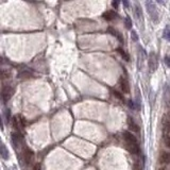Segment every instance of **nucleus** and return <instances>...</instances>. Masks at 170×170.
Here are the masks:
<instances>
[{"mask_svg": "<svg viewBox=\"0 0 170 170\" xmlns=\"http://www.w3.org/2000/svg\"><path fill=\"white\" fill-rule=\"evenodd\" d=\"M123 139L126 141V143L128 145H134V144H138L137 143V139L132 133L130 132H123Z\"/></svg>", "mask_w": 170, "mask_h": 170, "instance_id": "obj_4", "label": "nucleus"}, {"mask_svg": "<svg viewBox=\"0 0 170 170\" xmlns=\"http://www.w3.org/2000/svg\"><path fill=\"white\" fill-rule=\"evenodd\" d=\"M163 128H164L165 132L170 133V117L167 115H165L163 118Z\"/></svg>", "mask_w": 170, "mask_h": 170, "instance_id": "obj_11", "label": "nucleus"}, {"mask_svg": "<svg viewBox=\"0 0 170 170\" xmlns=\"http://www.w3.org/2000/svg\"><path fill=\"white\" fill-rule=\"evenodd\" d=\"M134 14L136 16V18L139 19V20L143 18V11H141V8L138 3H135L134 5Z\"/></svg>", "mask_w": 170, "mask_h": 170, "instance_id": "obj_12", "label": "nucleus"}, {"mask_svg": "<svg viewBox=\"0 0 170 170\" xmlns=\"http://www.w3.org/2000/svg\"><path fill=\"white\" fill-rule=\"evenodd\" d=\"M131 36H132V40H134V42L138 40V36H137V34H136V32H135V31H132V33H131Z\"/></svg>", "mask_w": 170, "mask_h": 170, "instance_id": "obj_23", "label": "nucleus"}, {"mask_svg": "<svg viewBox=\"0 0 170 170\" xmlns=\"http://www.w3.org/2000/svg\"><path fill=\"white\" fill-rule=\"evenodd\" d=\"M165 63H166V65L170 67V55H167V57H165Z\"/></svg>", "mask_w": 170, "mask_h": 170, "instance_id": "obj_27", "label": "nucleus"}, {"mask_svg": "<svg viewBox=\"0 0 170 170\" xmlns=\"http://www.w3.org/2000/svg\"><path fill=\"white\" fill-rule=\"evenodd\" d=\"M124 26H126L127 29H131L132 28V20H131L130 17H126V19H124Z\"/></svg>", "mask_w": 170, "mask_h": 170, "instance_id": "obj_17", "label": "nucleus"}, {"mask_svg": "<svg viewBox=\"0 0 170 170\" xmlns=\"http://www.w3.org/2000/svg\"><path fill=\"white\" fill-rule=\"evenodd\" d=\"M146 8H147V12L150 15L153 23H158L160 20V14H158V10L156 8L155 3L153 1H146Z\"/></svg>", "mask_w": 170, "mask_h": 170, "instance_id": "obj_1", "label": "nucleus"}, {"mask_svg": "<svg viewBox=\"0 0 170 170\" xmlns=\"http://www.w3.org/2000/svg\"><path fill=\"white\" fill-rule=\"evenodd\" d=\"M33 156H34V153L29 149V148H25V149H23V158H25V162L27 163L28 165L32 162Z\"/></svg>", "mask_w": 170, "mask_h": 170, "instance_id": "obj_7", "label": "nucleus"}, {"mask_svg": "<svg viewBox=\"0 0 170 170\" xmlns=\"http://www.w3.org/2000/svg\"><path fill=\"white\" fill-rule=\"evenodd\" d=\"M11 138H12V143L14 145V147H18L23 143V136L17 132H13L11 134Z\"/></svg>", "mask_w": 170, "mask_h": 170, "instance_id": "obj_5", "label": "nucleus"}, {"mask_svg": "<svg viewBox=\"0 0 170 170\" xmlns=\"http://www.w3.org/2000/svg\"><path fill=\"white\" fill-rule=\"evenodd\" d=\"M160 162L163 164H170V152L163 151L160 154Z\"/></svg>", "mask_w": 170, "mask_h": 170, "instance_id": "obj_9", "label": "nucleus"}, {"mask_svg": "<svg viewBox=\"0 0 170 170\" xmlns=\"http://www.w3.org/2000/svg\"><path fill=\"white\" fill-rule=\"evenodd\" d=\"M119 85H120V88H121V90L123 92H126V94H129V92H130L129 82L124 77H121V78L119 79Z\"/></svg>", "mask_w": 170, "mask_h": 170, "instance_id": "obj_6", "label": "nucleus"}, {"mask_svg": "<svg viewBox=\"0 0 170 170\" xmlns=\"http://www.w3.org/2000/svg\"><path fill=\"white\" fill-rule=\"evenodd\" d=\"M107 31L109 32V33L112 34V35H114V36H117V34H118V32L116 31L114 28H112V27H109V29H107Z\"/></svg>", "mask_w": 170, "mask_h": 170, "instance_id": "obj_22", "label": "nucleus"}, {"mask_svg": "<svg viewBox=\"0 0 170 170\" xmlns=\"http://www.w3.org/2000/svg\"><path fill=\"white\" fill-rule=\"evenodd\" d=\"M113 5L115 6V9L118 8V3H117V2H113Z\"/></svg>", "mask_w": 170, "mask_h": 170, "instance_id": "obj_31", "label": "nucleus"}, {"mask_svg": "<svg viewBox=\"0 0 170 170\" xmlns=\"http://www.w3.org/2000/svg\"><path fill=\"white\" fill-rule=\"evenodd\" d=\"M158 170H166V169H165V168H160Z\"/></svg>", "mask_w": 170, "mask_h": 170, "instance_id": "obj_33", "label": "nucleus"}, {"mask_svg": "<svg viewBox=\"0 0 170 170\" xmlns=\"http://www.w3.org/2000/svg\"><path fill=\"white\" fill-rule=\"evenodd\" d=\"M1 156L3 160H8L9 158V151L6 150L4 144H1Z\"/></svg>", "mask_w": 170, "mask_h": 170, "instance_id": "obj_15", "label": "nucleus"}, {"mask_svg": "<svg viewBox=\"0 0 170 170\" xmlns=\"http://www.w3.org/2000/svg\"><path fill=\"white\" fill-rule=\"evenodd\" d=\"M32 77H33V74L31 71H29V70H23V71L19 72L18 75V78L20 79H30Z\"/></svg>", "mask_w": 170, "mask_h": 170, "instance_id": "obj_14", "label": "nucleus"}, {"mask_svg": "<svg viewBox=\"0 0 170 170\" xmlns=\"http://www.w3.org/2000/svg\"><path fill=\"white\" fill-rule=\"evenodd\" d=\"M116 37L118 38V40H119L120 43H123V37H122V35H121V33H119V32H118V34H117V36H116Z\"/></svg>", "mask_w": 170, "mask_h": 170, "instance_id": "obj_28", "label": "nucleus"}, {"mask_svg": "<svg viewBox=\"0 0 170 170\" xmlns=\"http://www.w3.org/2000/svg\"><path fill=\"white\" fill-rule=\"evenodd\" d=\"M114 96L116 97V98H118V99H120V100H122V101H124V98H123V96H122L120 92H118L117 90H114Z\"/></svg>", "mask_w": 170, "mask_h": 170, "instance_id": "obj_19", "label": "nucleus"}, {"mask_svg": "<svg viewBox=\"0 0 170 170\" xmlns=\"http://www.w3.org/2000/svg\"><path fill=\"white\" fill-rule=\"evenodd\" d=\"M19 117H20V119H19V120H20V122H21V126L25 127L26 124H27V121H26V119L23 117V116H19Z\"/></svg>", "mask_w": 170, "mask_h": 170, "instance_id": "obj_29", "label": "nucleus"}, {"mask_svg": "<svg viewBox=\"0 0 170 170\" xmlns=\"http://www.w3.org/2000/svg\"><path fill=\"white\" fill-rule=\"evenodd\" d=\"M33 170H42V167H40V164H35L33 167Z\"/></svg>", "mask_w": 170, "mask_h": 170, "instance_id": "obj_30", "label": "nucleus"}, {"mask_svg": "<svg viewBox=\"0 0 170 170\" xmlns=\"http://www.w3.org/2000/svg\"><path fill=\"white\" fill-rule=\"evenodd\" d=\"M102 17L105 20L112 21L117 17V14H116V12H114V11H106V12H104L102 14Z\"/></svg>", "mask_w": 170, "mask_h": 170, "instance_id": "obj_8", "label": "nucleus"}, {"mask_svg": "<svg viewBox=\"0 0 170 170\" xmlns=\"http://www.w3.org/2000/svg\"><path fill=\"white\" fill-rule=\"evenodd\" d=\"M128 126H129V128H130L132 131H134V132H139L138 126L135 123L134 120H133L131 117H128Z\"/></svg>", "mask_w": 170, "mask_h": 170, "instance_id": "obj_13", "label": "nucleus"}, {"mask_svg": "<svg viewBox=\"0 0 170 170\" xmlns=\"http://www.w3.org/2000/svg\"><path fill=\"white\" fill-rule=\"evenodd\" d=\"M123 4L126 6H129V2H127V1H123Z\"/></svg>", "mask_w": 170, "mask_h": 170, "instance_id": "obj_32", "label": "nucleus"}, {"mask_svg": "<svg viewBox=\"0 0 170 170\" xmlns=\"http://www.w3.org/2000/svg\"><path fill=\"white\" fill-rule=\"evenodd\" d=\"M127 149L133 154H138L139 152H141L138 144H134V145H128V144H127Z\"/></svg>", "mask_w": 170, "mask_h": 170, "instance_id": "obj_10", "label": "nucleus"}, {"mask_svg": "<svg viewBox=\"0 0 170 170\" xmlns=\"http://www.w3.org/2000/svg\"><path fill=\"white\" fill-rule=\"evenodd\" d=\"M117 52L119 53V54L121 55L122 57H123L124 61H129V60H130V57H129L128 53H127L126 51L123 50V49H121V48H117Z\"/></svg>", "mask_w": 170, "mask_h": 170, "instance_id": "obj_16", "label": "nucleus"}, {"mask_svg": "<svg viewBox=\"0 0 170 170\" xmlns=\"http://www.w3.org/2000/svg\"><path fill=\"white\" fill-rule=\"evenodd\" d=\"M10 76H11V71H9V70H4V69L1 70V77H2V79L10 78Z\"/></svg>", "mask_w": 170, "mask_h": 170, "instance_id": "obj_18", "label": "nucleus"}, {"mask_svg": "<svg viewBox=\"0 0 170 170\" xmlns=\"http://www.w3.org/2000/svg\"><path fill=\"white\" fill-rule=\"evenodd\" d=\"M149 67L151 71H155L156 68H158V57L154 52L150 53L149 55Z\"/></svg>", "mask_w": 170, "mask_h": 170, "instance_id": "obj_3", "label": "nucleus"}, {"mask_svg": "<svg viewBox=\"0 0 170 170\" xmlns=\"http://www.w3.org/2000/svg\"><path fill=\"white\" fill-rule=\"evenodd\" d=\"M128 104H129V106H130L131 109H136V106H135V102H133L132 100H129L128 101Z\"/></svg>", "mask_w": 170, "mask_h": 170, "instance_id": "obj_26", "label": "nucleus"}, {"mask_svg": "<svg viewBox=\"0 0 170 170\" xmlns=\"http://www.w3.org/2000/svg\"><path fill=\"white\" fill-rule=\"evenodd\" d=\"M12 124H13V128L14 129H18V120H17V117H13Z\"/></svg>", "mask_w": 170, "mask_h": 170, "instance_id": "obj_20", "label": "nucleus"}, {"mask_svg": "<svg viewBox=\"0 0 170 170\" xmlns=\"http://www.w3.org/2000/svg\"><path fill=\"white\" fill-rule=\"evenodd\" d=\"M5 119H6V121H10V117H11V112H10V109H5Z\"/></svg>", "mask_w": 170, "mask_h": 170, "instance_id": "obj_24", "label": "nucleus"}, {"mask_svg": "<svg viewBox=\"0 0 170 170\" xmlns=\"http://www.w3.org/2000/svg\"><path fill=\"white\" fill-rule=\"evenodd\" d=\"M164 37L166 38L168 42H170V30L169 29H166L164 31Z\"/></svg>", "mask_w": 170, "mask_h": 170, "instance_id": "obj_21", "label": "nucleus"}, {"mask_svg": "<svg viewBox=\"0 0 170 170\" xmlns=\"http://www.w3.org/2000/svg\"><path fill=\"white\" fill-rule=\"evenodd\" d=\"M14 94V87H12L11 85H5L2 87V92H1V97H2V101L3 103H6L9 100L11 99V97Z\"/></svg>", "mask_w": 170, "mask_h": 170, "instance_id": "obj_2", "label": "nucleus"}, {"mask_svg": "<svg viewBox=\"0 0 170 170\" xmlns=\"http://www.w3.org/2000/svg\"><path fill=\"white\" fill-rule=\"evenodd\" d=\"M165 145L168 148H170V136H165Z\"/></svg>", "mask_w": 170, "mask_h": 170, "instance_id": "obj_25", "label": "nucleus"}]
</instances>
